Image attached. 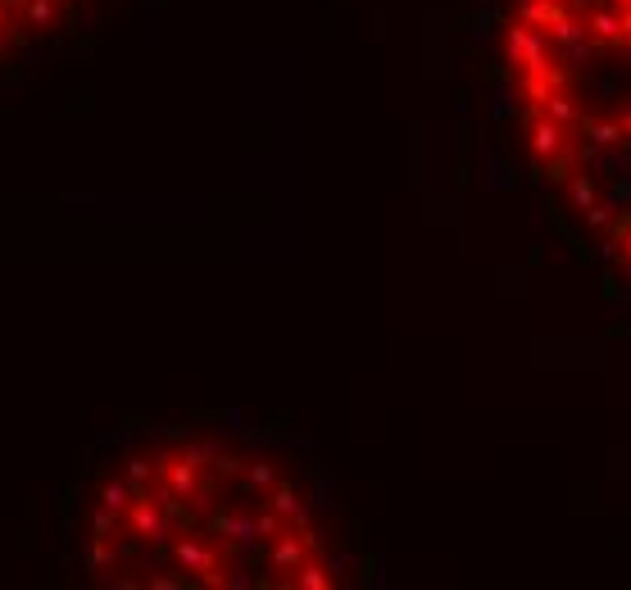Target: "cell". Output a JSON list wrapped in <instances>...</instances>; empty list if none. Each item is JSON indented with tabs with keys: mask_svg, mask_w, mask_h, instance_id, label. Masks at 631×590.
Returning a JSON list of instances; mask_svg holds the SVG:
<instances>
[{
	"mask_svg": "<svg viewBox=\"0 0 631 590\" xmlns=\"http://www.w3.org/2000/svg\"><path fill=\"white\" fill-rule=\"evenodd\" d=\"M60 10H64V0H28V10H23V19H28V28L46 32L50 23L60 19Z\"/></svg>",
	"mask_w": 631,
	"mask_h": 590,
	"instance_id": "7a4b0ae2",
	"label": "cell"
},
{
	"mask_svg": "<svg viewBox=\"0 0 631 590\" xmlns=\"http://www.w3.org/2000/svg\"><path fill=\"white\" fill-rule=\"evenodd\" d=\"M500 73L532 177L631 282V0H509Z\"/></svg>",
	"mask_w": 631,
	"mask_h": 590,
	"instance_id": "6da1fadb",
	"label": "cell"
},
{
	"mask_svg": "<svg viewBox=\"0 0 631 590\" xmlns=\"http://www.w3.org/2000/svg\"><path fill=\"white\" fill-rule=\"evenodd\" d=\"M0 28H10V19H5V5H0Z\"/></svg>",
	"mask_w": 631,
	"mask_h": 590,
	"instance_id": "3957f363",
	"label": "cell"
},
{
	"mask_svg": "<svg viewBox=\"0 0 631 590\" xmlns=\"http://www.w3.org/2000/svg\"><path fill=\"white\" fill-rule=\"evenodd\" d=\"M64 5H78V0H64Z\"/></svg>",
	"mask_w": 631,
	"mask_h": 590,
	"instance_id": "277c9868",
	"label": "cell"
}]
</instances>
